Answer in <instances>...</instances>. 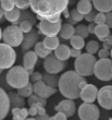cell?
<instances>
[{"mask_svg":"<svg viewBox=\"0 0 112 120\" xmlns=\"http://www.w3.org/2000/svg\"><path fill=\"white\" fill-rule=\"evenodd\" d=\"M29 3L38 20H49L52 16L61 15L68 9L69 0H29Z\"/></svg>","mask_w":112,"mask_h":120,"instance_id":"cell-1","label":"cell"},{"mask_svg":"<svg viewBox=\"0 0 112 120\" xmlns=\"http://www.w3.org/2000/svg\"><path fill=\"white\" fill-rule=\"evenodd\" d=\"M84 78L79 75L76 71H66L60 76L59 91L68 99H76L81 97L79 83L84 81Z\"/></svg>","mask_w":112,"mask_h":120,"instance_id":"cell-2","label":"cell"},{"mask_svg":"<svg viewBox=\"0 0 112 120\" xmlns=\"http://www.w3.org/2000/svg\"><path fill=\"white\" fill-rule=\"evenodd\" d=\"M6 80L7 83L11 87L20 90L29 83L31 76H29V72L25 69L24 67L15 66L12 67L11 69H9V71H8L6 75Z\"/></svg>","mask_w":112,"mask_h":120,"instance_id":"cell-3","label":"cell"},{"mask_svg":"<svg viewBox=\"0 0 112 120\" xmlns=\"http://www.w3.org/2000/svg\"><path fill=\"white\" fill-rule=\"evenodd\" d=\"M96 63L97 59L94 55H90L88 52L82 54L78 58H76L74 62L75 71L82 76H89L94 74Z\"/></svg>","mask_w":112,"mask_h":120,"instance_id":"cell-4","label":"cell"},{"mask_svg":"<svg viewBox=\"0 0 112 120\" xmlns=\"http://www.w3.org/2000/svg\"><path fill=\"white\" fill-rule=\"evenodd\" d=\"M2 39L4 41V44L9 45L11 47H16V46L22 45L24 35H23V32L20 29V26L10 25L7 26L6 29L3 30Z\"/></svg>","mask_w":112,"mask_h":120,"instance_id":"cell-5","label":"cell"},{"mask_svg":"<svg viewBox=\"0 0 112 120\" xmlns=\"http://www.w3.org/2000/svg\"><path fill=\"white\" fill-rule=\"evenodd\" d=\"M16 60V54L11 46L0 44V69H11Z\"/></svg>","mask_w":112,"mask_h":120,"instance_id":"cell-6","label":"cell"},{"mask_svg":"<svg viewBox=\"0 0 112 120\" xmlns=\"http://www.w3.org/2000/svg\"><path fill=\"white\" fill-rule=\"evenodd\" d=\"M94 74L96 75L97 79L101 81L112 80V60L109 58L98 60L95 66Z\"/></svg>","mask_w":112,"mask_h":120,"instance_id":"cell-7","label":"cell"},{"mask_svg":"<svg viewBox=\"0 0 112 120\" xmlns=\"http://www.w3.org/2000/svg\"><path fill=\"white\" fill-rule=\"evenodd\" d=\"M43 64H44V69L46 70V72L50 73V74H58L61 71H63V69H65L66 67L65 61H61L54 55L48 56L44 60Z\"/></svg>","mask_w":112,"mask_h":120,"instance_id":"cell-8","label":"cell"},{"mask_svg":"<svg viewBox=\"0 0 112 120\" xmlns=\"http://www.w3.org/2000/svg\"><path fill=\"white\" fill-rule=\"evenodd\" d=\"M100 111L95 104L83 103L78 108V117L81 120H98Z\"/></svg>","mask_w":112,"mask_h":120,"instance_id":"cell-9","label":"cell"},{"mask_svg":"<svg viewBox=\"0 0 112 120\" xmlns=\"http://www.w3.org/2000/svg\"><path fill=\"white\" fill-rule=\"evenodd\" d=\"M61 27H62L61 21L57 23H51L46 20H40V22L38 24L39 32L41 34H44L46 37H56L61 31Z\"/></svg>","mask_w":112,"mask_h":120,"instance_id":"cell-10","label":"cell"},{"mask_svg":"<svg viewBox=\"0 0 112 120\" xmlns=\"http://www.w3.org/2000/svg\"><path fill=\"white\" fill-rule=\"evenodd\" d=\"M98 103L102 108L110 110L112 109V85L103 86L98 92Z\"/></svg>","mask_w":112,"mask_h":120,"instance_id":"cell-11","label":"cell"},{"mask_svg":"<svg viewBox=\"0 0 112 120\" xmlns=\"http://www.w3.org/2000/svg\"><path fill=\"white\" fill-rule=\"evenodd\" d=\"M33 87H34V93L38 96H40L43 98H48L50 97L51 95L56 94L57 90L54 87H51V86L47 85L44 81H39V82H36L33 84Z\"/></svg>","mask_w":112,"mask_h":120,"instance_id":"cell-12","label":"cell"},{"mask_svg":"<svg viewBox=\"0 0 112 120\" xmlns=\"http://www.w3.org/2000/svg\"><path fill=\"white\" fill-rule=\"evenodd\" d=\"M57 112H62L66 116V117H72L75 114L76 107H75V103L73 99H64L61 101L59 104L54 107Z\"/></svg>","mask_w":112,"mask_h":120,"instance_id":"cell-13","label":"cell"},{"mask_svg":"<svg viewBox=\"0 0 112 120\" xmlns=\"http://www.w3.org/2000/svg\"><path fill=\"white\" fill-rule=\"evenodd\" d=\"M98 89L94 84H88L85 89L82 90L81 92V98L84 101V103H89L93 104L94 101L98 97Z\"/></svg>","mask_w":112,"mask_h":120,"instance_id":"cell-14","label":"cell"},{"mask_svg":"<svg viewBox=\"0 0 112 120\" xmlns=\"http://www.w3.org/2000/svg\"><path fill=\"white\" fill-rule=\"evenodd\" d=\"M10 98L9 94L0 87V120H3L8 116L10 110Z\"/></svg>","mask_w":112,"mask_h":120,"instance_id":"cell-15","label":"cell"},{"mask_svg":"<svg viewBox=\"0 0 112 120\" xmlns=\"http://www.w3.org/2000/svg\"><path fill=\"white\" fill-rule=\"evenodd\" d=\"M38 43V34L36 31H33L27 33V34L24 36V39H23L22 43V49L23 51H29L32 47H35V45Z\"/></svg>","mask_w":112,"mask_h":120,"instance_id":"cell-16","label":"cell"},{"mask_svg":"<svg viewBox=\"0 0 112 120\" xmlns=\"http://www.w3.org/2000/svg\"><path fill=\"white\" fill-rule=\"evenodd\" d=\"M37 55L35 51H27V52H25L24 57H23V64H24V68L27 70L28 72L33 73V69H34L35 64L37 62Z\"/></svg>","mask_w":112,"mask_h":120,"instance_id":"cell-17","label":"cell"},{"mask_svg":"<svg viewBox=\"0 0 112 120\" xmlns=\"http://www.w3.org/2000/svg\"><path fill=\"white\" fill-rule=\"evenodd\" d=\"M93 3L99 12L108 13L112 11V0H93Z\"/></svg>","mask_w":112,"mask_h":120,"instance_id":"cell-18","label":"cell"},{"mask_svg":"<svg viewBox=\"0 0 112 120\" xmlns=\"http://www.w3.org/2000/svg\"><path fill=\"white\" fill-rule=\"evenodd\" d=\"M54 56L61 61H66L69 58L71 57V48L65 44H61L54 50Z\"/></svg>","mask_w":112,"mask_h":120,"instance_id":"cell-19","label":"cell"},{"mask_svg":"<svg viewBox=\"0 0 112 120\" xmlns=\"http://www.w3.org/2000/svg\"><path fill=\"white\" fill-rule=\"evenodd\" d=\"M10 98V105L13 108H24L25 101L24 97H22L19 93H14V92H10L9 93Z\"/></svg>","mask_w":112,"mask_h":120,"instance_id":"cell-20","label":"cell"},{"mask_svg":"<svg viewBox=\"0 0 112 120\" xmlns=\"http://www.w3.org/2000/svg\"><path fill=\"white\" fill-rule=\"evenodd\" d=\"M60 38L62 39H71L75 35V27L70 23H64L59 33Z\"/></svg>","mask_w":112,"mask_h":120,"instance_id":"cell-21","label":"cell"},{"mask_svg":"<svg viewBox=\"0 0 112 120\" xmlns=\"http://www.w3.org/2000/svg\"><path fill=\"white\" fill-rule=\"evenodd\" d=\"M95 35L99 38L101 41H105L107 37L110 35V27L107 24H101V25H97L95 30Z\"/></svg>","mask_w":112,"mask_h":120,"instance_id":"cell-22","label":"cell"},{"mask_svg":"<svg viewBox=\"0 0 112 120\" xmlns=\"http://www.w3.org/2000/svg\"><path fill=\"white\" fill-rule=\"evenodd\" d=\"M76 9L83 15H87L88 13L93 11V4L90 2V0H79L77 2V8Z\"/></svg>","mask_w":112,"mask_h":120,"instance_id":"cell-23","label":"cell"},{"mask_svg":"<svg viewBox=\"0 0 112 120\" xmlns=\"http://www.w3.org/2000/svg\"><path fill=\"white\" fill-rule=\"evenodd\" d=\"M34 51L36 52V55H37L38 57L44 58V59H46L48 56L51 55V50H49V49H47V48L45 47V45L43 41H38L37 44L35 45Z\"/></svg>","mask_w":112,"mask_h":120,"instance_id":"cell-24","label":"cell"},{"mask_svg":"<svg viewBox=\"0 0 112 120\" xmlns=\"http://www.w3.org/2000/svg\"><path fill=\"white\" fill-rule=\"evenodd\" d=\"M59 80H60V78H58L57 74H50V73L43 74V81L46 83L47 85L51 86V87H54V89H56L57 86H59Z\"/></svg>","mask_w":112,"mask_h":120,"instance_id":"cell-25","label":"cell"},{"mask_svg":"<svg viewBox=\"0 0 112 120\" xmlns=\"http://www.w3.org/2000/svg\"><path fill=\"white\" fill-rule=\"evenodd\" d=\"M28 105L29 106H35V107H45L47 105L46 98H43L36 94H33L31 97H28Z\"/></svg>","mask_w":112,"mask_h":120,"instance_id":"cell-26","label":"cell"},{"mask_svg":"<svg viewBox=\"0 0 112 120\" xmlns=\"http://www.w3.org/2000/svg\"><path fill=\"white\" fill-rule=\"evenodd\" d=\"M43 43H44L45 47L47 48V49H49V50H56L57 48L60 46V41L59 38L57 37H45L44 41H43Z\"/></svg>","mask_w":112,"mask_h":120,"instance_id":"cell-27","label":"cell"},{"mask_svg":"<svg viewBox=\"0 0 112 120\" xmlns=\"http://www.w3.org/2000/svg\"><path fill=\"white\" fill-rule=\"evenodd\" d=\"M21 13L22 12L20 11V9H18L15 7V8L13 10H11V11H6L4 18H6L7 21H9V22L16 23L20 20V18H21Z\"/></svg>","mask_w":112,"mask_h":120,"instance_id":"cell-28","label":"cell"},{"mask_svg":"<svg viewBox=\"0 0 112 120\" xmlns=\"http://www.w3.org/2000/svg\"><path fill=\"white\" fill-rule=\"evenodd\" d=\"M13 120H26L28 116V109L26 108H13Z\"/></svg>","mask_w":112,"mask_h":120,"instance_id":"cell-29","label":"cell"},{"mask_svg":"<svg viewBox=\"0 0 112 120\" xmlns=\"http://www.w3.org/2000/svg\"><path fill=\"white\" fill-rule=\"evenodd\" d=\"M84 18H85V15H83L82 13L78 12L77 9H72V11L70 12V18L68 19V21L70 24L73 25V24H76L79 21H82Z\"/></svg>","mask_w":112,"mask_h":120,"instance_id":"cell-30","label":"cell"},{"mask_svg":"<svg viewBox=\"0 0 112 120\" xmlns=\"http://www.w3.org/2000/svg\"><path fill=\"white\" fill-rule=\"evenodd\" d=\"M70 41H71L72 47L75 48V49H79V50H82V48L85 46L84 38L81 37V36H78V35H74V36L70 39Z\"/></svg>","mask_w":112,"mask_h":120,"instance_id":"cell-31","label":"cell"},{"mask_svg":"<svg viewBox=\"0 0 112 120\" xmlns=\"http://www.w3.org/2000/svg\"><path fill=\"white\" fill-rule=\"evenodd\" d=\"M23 21H28V22H31L32 24L34 25L35 23H36V21H37V19H36L31 12H28V11H23V12L21 13V18H20V20L18 22L21 23V22H23ZM16 23H14V25H15Z\"/></svg>","mask_w":112,"mask_h":120,"instance_id":"cell-32","label":"cell"},{"mask_svg":"<svg viewBox=\"0 0 112 120\" xmlns=\"http://www.w3.org/2000/svg\"><path fill=\"white\" fill-rule=\"evenodd\" d=\"M18 93H19L22 97H31L33 93H34V87H33V84L28 83L26 86L22 87V89L18 90Z\"/></svg>","mask_w":112,"mask_h":120,"instance_id":"cell-33","label":"cell"},{"mask_svg":"<svg viewBox=\"0 0 112 120\" xmlns=\"http://www.w3.org/2000/svg\"><path fill=\"white\" fill-rule=\"evenodd\" d=\"M75 35H78L83 38H86L89 35V31H88V26L84 25V24H78L75 27Z\"/></svg>","mask_w":112,"mask_h":120,"instance_id":"cell-34","label":"cell"},{"mask_svg":"<svg viewBox=\"0 0 112 120\" xmlns=\"http://www.w3.org/2000/svg\"><path fill=\"white\" fill-rule=\"evenodd\" d=\"M86 50L90 55L96 54L97 51H99V44L96 41H89L86 44Z\"/></svg>","mask_w":112,"mask_h":120,"instance_id":"cell-35","label":"cell"},{"mask_svg":"<svg viewBox=\"0 0 112 120\" xmlns=\"http://www.w3.org/2000/svg\"><path fill=\"white\" fill-rule=\"evenodd\" d=\"M0 4L4 11H11L15 8V0H0Z\"/></svg>","mask_w":112,"mask_h":120,"instance_id":"cell-36","label":"cell"},{"mask_svg":"<svg viewBox=\"0 0 112 120\" xmlns=\"http://www.w3.org/2000/svg\"><path fill=\"white\" fill-rule=\"evenodd\" d=\"M20 29L23 33L27 34V33L33 31V24L31 22H28V21H23V22L20 23Z\"/></svg>","mask_w":112,"mask_h":120,"instance_id":"cell-37","label":"cell"},{"mask_svg":"<svg viewBox=\"0 0 112 120\" xmlns=\"http://www.w3.org/2000/svg\"><path fill=\"white\" fill-rule=\"evenodd\" d=\"M15 7L20 10H26L28 7H31L29 0H15Z\"/></svg>","mask_w":112,"mask_h":120,"instance_id":"cell-38","label":"cell"},{"mask_svg":"<svg viewBox=\"0 0 112 120\" xmlns=\"http://www.w3.org/2000/svg\"><path fill=\"white\" fill-rule=\"evenodd\" d=\"M106 21H107V16H106V13H102V12H99L97 13L96 18H95V22L97 25H101V24H106Z\"/></svg>","mask_w":112,"mask_h":120,"instance_id":"cell-39","label":"cell"},{"mask_svg":"<svg viewBox=\"0 0 112 120\" xmlns=\"http://www.w3.org/2000/svg\"><path fill=\"white\" fill-rule=\"evenodd\" d=\"M31 80L34 83L39 82V81H43V74L40 72H33L31 74Z\"/></svg>","mask_w":112,"mask_h":120,"instance_id":"cell-40","label":"cell"},{"mask_svg":"<svg viewBox=\"0 0 112 120\" xmlns=\"http://www.w3.org/2000/svg\"><path fill=\"white\" fill-rule=\"evenodd\" d=\"M103 48L109 50V49H112V35H109L107 39L103 41Z\"/></svg>","mask_w":112,"mask_h":120,"instance_id":"cell-41","label":"cell"},{"mask_svg":"<svg viewBox=\"0 0 112 120\" xmlns=\"http://www.w3.org/2000/svg\"><path fill=\"white\" fill-rule=\"evenodd\" d=\"M98 56H99L100 59H107V58L110 56V51L105 49V48H102V49H100V50L98 51Z\"/></svg>","mask_w":112,"mask_h":120,"instance_id":"cell-42","label":"cell"},{"mask_svg":"<svg viewBox=\"0 0 112 120\" xmlns=\"http://www.w3.org/2000/svg\"><path fill=\"white\" fill-rule=\"evenodd\" d=\"M96 15H97V13L93 10L90 13H88L87 15H85V20L89 23H94L95 22V18H96Z\"/></svg>","mask_w":112,"mask_h":120,"instance_id":"cell-43","label":"cell"},{"mask_svg":"<svg viewBox=\"0 0 112 120\" xmlns=\"http://www.w3.org/2000/svg\"><path fill=\"white\" fill-rule=\"evenodd\" d=\"M106 16H107V21H106V24L109 26L110 29H112V12H108L106 13Z\"/></svg>","mask_w":112,"mask_h":120,"instance_id":"cell-44","label":"cell"},{"mask_svg":"<svg viewBox=\"0 0 112 120\" xmlns=\"http://www.w3.org/2000/svg\"><path fill=\"white\" fill-rule=\"evenodd\" d=\"M81 55H82V50H79V49H75V48H72L71 49V57L78 58Z\"/></svg>","mask_w":112,"mask_h":120,"instance_id":"cell-45","label":"cell"},{"mask_svg":"<svg viewBox=\"0 0 112 120\" xmlns=\"http://www.w3.org/2000/svg\"><path fill=\"white\" fill-rule=\"evenodd\" d=\"M53 118H54V120H66L68 119V117L64 114H62V112H57L53 116Z\"/></svg>","mask_w":112,"mask_h":120,"instance_id":"cell-46","label":"cell"},{"mask_svg":"<svg viewBox=\"0 0 112 120\" xmlns=\"http://www.w3.org/2000/svg\"><path fill=\"white\" fill-rule=\"evenodd\" d=\"M37 108L38 107H35V106H32V107H29V109H28V115H31V116H37Z\"/></svg>","mask_w":112,"mask_h":120,"instance_id":"cell-47","label":"cell"},{"mask_svg":"<svg viewBox=\"0 0 112 120\" xmlns=\"http://www.w3.org/2000/svg\"><path fill=\"white\" fill-rule=\"evenodd\" d=\"M97 24L96 23H89V26H88V31H89V34H95V30H96Z\"/></svg>","mask_w":112,"mask_h":120,"instance_id":"cell-48","label":"cell"},{"mask_svg":"<svg viewBox=\"0 0 112 120\" xmlns=\"http://www.w3.org/2000/svg\"><path fill=\"white\" fill-rule=\"evenodd\" d=\"M46 109L45 107H38L37 108V116H46Z\"/></svg>","mask_w":112,"mask_h":120,"instance_id":"cell-49","label":"cell"},{"mask_svg":"<svg viewBox=\"0 0 112 120\" xmlns=\"http://www.w3.org/2000/svg\"><path fill=\"white\" fill-rule=\"evenodd\" d=\"M50 117L48 116V115H46V116H37V118H36V120H49Z\"/></svg>","mask_w":112,"mask_h":120,"instance_id":"cell-50","label":"cell"},{"mask_svg":"<svg viewBox=\"0 0 112 120\" xmlns=\"http://www.w3.org/2000/svg\"><path fill=\"white\" fill-rule=\"evenodd\" d=\"M4 13H6V11L3 10V8L1 7V4H0V20H1L3 16H4Z\"/></svg>","mask_w":112,"mask_h":120,"instance_id":"cell-51","label":"cell"},{"mask_svg":"<svg viewBox=\"0 0 112 120\" xmlns=\"http://www.w3.org/2000/svg\"><path fill=\"white\" fill-rule=\"evenodd\" d=\"M2 33H3V32L1 31V29H0V39H1V38H2Z\"/></svg>","mask_w":112,"mask_h":120,"instance_id":"cell-52","label":"cell"},{"mask_svg":"<svg viewBox=\"0 0 112 120\" xmlns=\"http://www.w3.org/2000/svg\"><path fill=\"white\" fill-rule=\"evenodd\" d=\"M26 120H36V119H35V118H27Z\"/></svg>","mask_w":112,"mask_h":120,"instance_id":"cell-53","label":"cell"},{"mask_svg":"<svg viewBox=\"0 0 112 120\" xmlns=\"http://www.w3.org/2000/svg\"><path fill=\"white\" fill-rule=\"evenodd\" d=\"M49 120H54V118H53V117H50V119Z\"/></svg>","mask_w":112,"mask_h":120,"instance_id":"cell-54","label":"cell"},{"mask_svg":"<svg viewBox=\"0 0 112 120\" xmlns=\"http://www.w3.org/2000/svg\"><path fill=\"white\" fill-rule=\"evenodd\" d=\"M110 56H111V58H112V49H111V51H110Z\"/></svg>","mask_w":112,"mask_h":120,"instance_id":"cell-55","label":"cell"},{"mask_svg":"<svg viewBox=\"0 0 112 120\" xmlns=\"http://www.w3.org/2000/svg\"><path fill=\"white\" fill-rule=\"evenodd\" d=\"M1 72H2V70H1V69H0V73H1Z\"/></svg>","mask_w":112,"mask_h":120,"instance_id":"cell-56","label":"cell"},{"mask_svg":"<svg viewBox=\"0 0 112 120\" xmlns=\"http://www.w3.org/2000/svg\"><path fill=\"white\" fill-rule=\"evenodd\" d=\"M109 120H112V118H110V119H109Z\"/></svg>","mask_w":112,"mask_h":120,"instance_id":"cell-57","label":"cell"}]
</instances>
